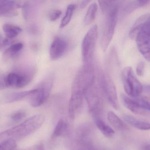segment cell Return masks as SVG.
Wrapping results in <instances>:
<instances>
[{
  "mask_svg": "<svg viewBox=\"0 0 150 150\" xmlns=\"http://www.w3.org/2000/svg\"><path fill=\"white\" fill-rule=\"evenodd\" d=\"M118 4L117 3L106 13V20L101 39V46L103 51L108 49L114 35L118 19Z\"/></svg>",
  "mask_w": 150,
  "mask_h": 150,
  "instance_id": "4",
  "label": "cell"
},
{
  "mask_svg": "<svg viewBox=\"0 0 150 150\" xmlns=\"http://www.w3.org/2000/svg\"><path fill=\"white\" fill-rule=\"evenodd\" d=\"M108 119L110 125L117 130L123 131L129 129L128 126L112 111L108 113Z\"/></svg>",
  "mask_w": 150,
  "mask_h": 150,
  "instance_id": "14",
  "label": "cell"
},
{
  "mask_svg": "<svg viewBox=\"0 0 150 150\" xmlns=\"http://www.w3.org/2000/svg\"><path fill=\"white\" fill-rule=\"evenodd\" d=\"M36 91V88L20 92L9 93L6 95L5 100L7 103L15 102L22 100L27 96H30Z\"/></svg>",
  "mask_w": 150,
  "mask_h": 150,
  "instance_id": "13",
  "label": "cell"
},
{
  "mask_svg": "<svg viewBox=\"0 0 150 150\" xmlns=\"http://www.w3.org/2000/svg\"><path fill=\"white\" fill-rule=\"evenodd\" d=\"M67 47V43L64 38L56 37L53 39L50 47L51 59L55 60L60 58L65 53Z\"/></svg>",
  "mask_w": 150,
  "mask_h": 150,
  "instance_id": "11",
  "label": "cell"
},
{
  "mask_svg": "<svg viewBox=\"0 0 150 150\" xmlns=\"http://www.w3.org/2000/svg\"><path fill=\"white\" fill-rule=\"evenodd\" d=\"M96 124L100 131L104 136L108 138L112 137L115 133V131L106 123L104 122L102 119H96Z\"/></svg>",
  "mask_w": 150,
  "mask_h": 150,
  "instance_id": "20",
  "label": "cell"
},
{
  "mask_svg": "<svg viewBox=\"0 0 150 150\" xmlns=\"http://www.w3.org/2000/svg\"><path fill=\"white\" fill-rule=\"evenodd\" d=\"M3 30L6 35V38L13 40L22 32V29L17 25L12 23H7L4 24Z\"/></svg>",
  "mask_w": 150,
  "mask_h": 150,
  "instance_id": "18",
  "label": "cell"
},
{
  "mask_svg": "<svg viewBox=\"0 0 150 150\" xmlns=\"http://www.w3.org/2000/svg\"><path fill=\"white\" fill-rule=\"evenodd\" d=\"M21 2L0 1V17H13L18 14L16 9L22 7Z\"/></svg>",
  "mask_w": 150,
  "mask_h": 150,
  "instance_id": "12",
  "label": "cell"
},
{
  "mask_svg": "<svg viewBox=\"0 0 150 150\" xmlns=\"http://www.w3.org/2000/svg\"><path fill=\"white\" fill-rule=\"evenodd\" d=\"M122 79L125 91L129 96L134 98L140 96L143 91V86L132 67H127L124 68Z\"/></svg>",
  "mask_w": 150,
  "mask_h": 150,
  "instance_id": "6",
  "label": "cell"
},
{
  "mask_svg": "<svg viewBox=\"0 0 150 150\" xmlns=\"http://www.w3.org/2000/svg\"><path fill=\"white\" fill-rule=\"evenodd\" d=\"M101 81L103 93L108 101L115 109L119 108L117 92L115 85L111 77L108 73H100Z\"/></svg>",
  "mask_w": 150,
  "mask_h": 150,
  "instance_id": "9",
  "label": "cell"
},
{
  "mask_svg": "<svg viewBox=\"0 0 150 150\" xmlns=\"http://www.w3.org/2000/svg\"><path fill=\"white\" fill-rule=\"evenodd\" d=\"M97 9L98 6L96 2H93L90 4L84 17V22L86 25L91 24L94 21L96 16Z\"/></svg>",
  "mask_w": 150,
  "mask_h": 150,
  "instance_id": "19",
  "label": "cell"
},
{
  "mask_svg": "<svg viewBox=\"0 0 150 150\" xmlns=\"http://www.w3.org/2000/svg\"><path fill=\"white\" fill-rule=\"evenodd\" d=\"M23 48V44L16 43L11 45L4 52L3 57L6 60H10L17 57Z\"/></svg>",
  "mask_w": 150,
  "mask_h": 150,
  "instance_id": "15",
  "label": "cell"
},
{
  "mask_svg": "<svg viewBox=\"0 0 150 150\" xmlns=\"http://www.w3.org/2000/svg\"><path fill=\"white\" fill-rule=\"evenodd\" d=\"M103 90L101 81L100 71L92 86L85 92L84 97L88 105L89 112L96 119H99L103 109Z\"/></svg>",
  "mask_w": 150,
  "mask_h": 150,
  "instance_id": "2",
  "label": "cell"
},
{
  "mask_svg": "<svg viewBox=\"0 0 150 150\" xmlns=\"http://www.w3.org/2000/svg\"><path fill=\"white\" fill-rule=\"evenodd\" d=\"M26 115V113L25 111L23 110H19L14 113L11 116V118L14 122H18L23 119Z\"/></svg>",
  "mask_w": 150,
  "mask_h": 150,
  "instance_id": "25",
  "label": "cell"
},
{
  "mask_svg": "<svg viewBox=\"0 0 150 150\" xmlns=\"http://www.w3.org/2000/svg\"><path fill=\"white\" fill-rule=\"evenodd\" d=\"M121 98L124 105L134 114L146 115L150 111V102L146 97L139 96L133 98L122 94Z\"/></svg>",
  "mask_w": 150,
  "mask_h": 150,
  "instance_id": "8",
  "label": "cell"
},
{
  "mask_svg": "<svg viewBox=\"0 0 150 150\" xmlns=\"http://www.w3.org/2000/svg\"><path fill=\"white\" fill-rule=\"evenodd\" d=\"M136 42L139 52L147 61L150 60V21L146 22L136 35Z\"/></svg>",
  "mask_w": 150,
  "mask_h": 150,
  "instance_id": "10",
  "label": "cell"
},
{
  "mask_svg": "<svg viewBox=\"0 0 150 150\" xmlns=\"http://www.w3.org/2000/svg\"><path fill=\"white\" fill-rule=\"evenodd\" d=\"M23 14L25 20H28L33 12V6L30 1H25L22 5Z\"/></svg>",
  "mask_w": 150,
  "mask_h": 150,
  "instance_id": "24",
  "label": "cell"
},
{
  "mask_svg": "<svg viewBox=\"0 0 150 150\" xmlns=\"http://www.w3.org/2000/svg\"><path fill=\"white\" fill-rule=\"evenodd\" d=\"M145 64L144 62H140L139 63L137 66L136 71L137 74L138 76H142L144 74V70Z\"/></svg>",
  "mask_w": 150,
  "mask_h": 150,
  "instance_id": "27",
  "label": "cell"
},
{
  "mask_svg": "<svg viewBox=\"0 0 150 150\" xmlns=\"http://www.w3.org/2000/svg\"><path fill=\"white\" fill-rule=\"evenodd\" d=\"M16 150H17L16 149ZM19 150H45V147L43 144L41 143V144H38L36 145L31 146V147L28 148V149Z\"/></svg>",
  "mask_w": 150,
  "mask_h": 150,
  "instance_id": "28",
  "label": "cell"
},
{
  "mask_svg": "<svg viewBox=\"0 0 150 150\" xmlns=\"http://www.w3.org/2000/svg\"><path fill=\"white\" fill-rule=\"evenodd\" d=\"M4 46L3 43V40H1V38H0V50L2 49V47Z\"/></svg>",
  "mask_w": 150,
  "mask_h": 150,
  "instance_id": "31",
  "label": "cell"
},
{
  "mask_svg": "<svg viewBox=\"0 0 150 150\" xmlns=\"http://www.w3.org/2000/svg\"><path fill=\"white\" fill-rule=\"evenodd\" d=\"M35 74L33 67H26L8 74L5 78L6 87L21 88L28 85Z\"/></svg>",
  "mask_w": 150,
  "mask_h": 150,
  "instance_id": "3",
  "label": "cell"
},
{
  "mask_svg": "<svg viewBox=\"0 0 150 150\" xmlns=\"http://www.w3.org/2000/svg\"><path fill=\"white\" fill-rule=\"evenodd\" d=\"M68 125L63 119H60L58 122L52 134V138H57L64 135L67 131Z\"/></svg>",
  "mask_w": 150,
  "mask_h": 150,
  "instance_id": "22",
  "label": "cell"
},
{
  "mask_svg": "<svg viewBox=\"0 0 150 150\" xmlns=\"http://www.w3.org/2000/svg\"><path fill=\"white\" fill-rule=\"evenodd\" d=\"M45 117L42 115H35L21 124L0 134V141L12 139L20 140L36 131L43 124Z\"/></svg>",
  "mask_w": 150,
  "mask_h": 150,
  "instance_id": "1",
  "label": "cell"
},
{
  "mask_svg": "<svg viewBox=\"0 0 150 150\" xmlns=\"http://www.w3.org/2000/svg\"><path fill=\"white\" fill-rule=\"evenodd\" d=\"M61 14L62 12L60 9H54L49 15V19L51 21H55L60 17Z\"/></svg>",
  "mask_w": 150,
  "mask_h": 150,
  "instance_id": "26",
  "label": "cell"
},
{
  "mask_svg": "<svg viewBox=\"0 0 150 150\" xmlns=\"http://www.w3.org/2000/svg\"><path fill=\"white\" fill-rule=\"evenodd\" d=\"M148 21H150V14L149 13L143 15L139 17L133 24L130 31L129 33L130 37L132 39L135 38L139 30Z\"/></svg>",
  "mask_w": 150,
  "mask_h": 150,
  "instance_id": "17",
  "label": "cell"
},
{
  "mask_svg": "<svg viewBox=\"0 0 150 150\" xmlns=\"http://www.w3.org/2000/svg\"><path fill=\"white\" fill-rule=\"evenodd\" d=\"M97 35L98 27L95 24L88 30L83 38L81 44V55L84 64L93 63Z\"/></svg>",
  "mask_w": 150,
  "mask_h": 150,
  "instance_id": "5",
  "label": "cell"
},
{
  "mask_svg": "<svg viewBox=\"0 0 150 150\" xmlns=\"http://www.w3.org/2000/svg\"><path fill=\"white\" fill-rule=\"evenodd\" d=\"M123 118L125 121L132 127L141 130H148L150 129V125L149 123L139 121L135 117L129 115H124Z\"/></svg>",
  "mask_w": 150,
  "mask_h": 150,
  "instance_id": "16",
  "label": "cell"
},
{
  "mask_svg": "<svg viewBox=\"0 0 150 150\" xmlns=\"http://www.w3.org/2000/svg\"><path fill=\"white\" fill-rule=\"evenodd\" d=\"M90 1H82L81 3V7L84 8L87 6V4L90 2Z\"/></svg>",
  "mask_w": 150,
  "mask_h": 150,
  "instance_id": "30",
  "label": "cell"
},
{
  "mask_svg": "<svg viewBox=\"0 0 150 150\" xmlns=\"http://www.w3.org/2000/svg\"><path fill=\"white\" fill-rule=\"evenodd\" d=\"M75 8L76 6L74 4H71L67 6L65 15L60 23L59 26L60 28H63L70 22Z\"/></svg>",
  "mask_w": 150,
  "mask_h": 150,
  "instance_id": "21",
  "label": "cell"
},
{
  "mask_svg": "<svg viewBox=\"0 0 150 150\" xmlns=\"http://www.w3.org/2000/svg\"><path fill=\"white\" fill-rule=\"evenodd\" d=\"M85 149L82 150H92L93 149H91V146H85Z\"/></svg>",
  "mask_w": 150,
  "mask_h": 150,
  "instance_id": "32",
  "label": "cell"
},
{
  "mask_svg": "<svg viewBox=\"0 0 150 150\" xmlns=\"http://www.w3.org/2000/svg\"><path fill=\"white\" fill-rule=\"evenodd\" d=\"M17 148L16 141L8 139L0 143V150H16Z\"/></svg>",
  "mask_w": 150,
  "mask_h": 150,
  "instance_id": "23",
  "label": "cell"
},
{
  "mask_svg": "<svg viewBox=\"0 0 150 150\" xmlns=\"http://www.w3.org/2000/svg\"><path fill=\"white\" fill-rule=\"evenodd\" d=\"M53 81V77L50 76L40 82L36 92L30 96V102L32 107L37 108L45 103L50 94Z\"/></svg>",
  "mask_w": 150,
  "mask_h": 150,
  "instance_id": "7",
  "label": "cell"
},
{
  "mask_svg": "<svg viewBox=\"0 0 150 150\" xmlns=\"http://www.w3.org/2000/svg\"><path fill=\"white\" fill-rule=\"evenodd\" d=\"M5 78L6 76H4L3 74H0V90H2L6 87Z\"/></svg>",
  "mask_w": 150,
  "mask_h": 150,
  "instance_id": "29",
  "label": "cell"
}]
</instances>
